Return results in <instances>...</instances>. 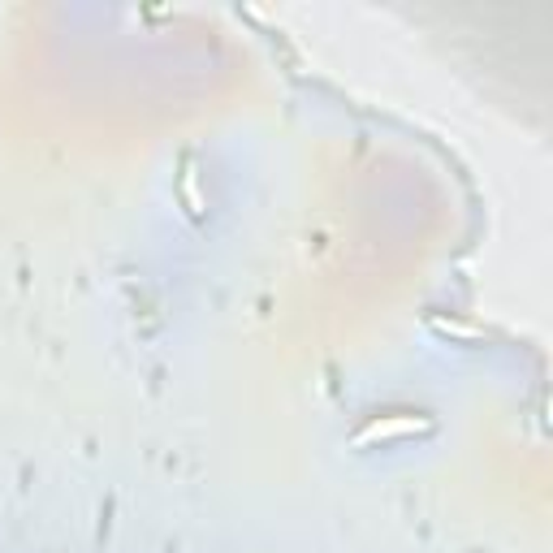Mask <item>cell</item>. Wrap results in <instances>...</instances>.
<instances>
[{
	"instance_id": "6da1fadb",
	"label": "cell",
	"mask_w": 553,
	"mask_h": 553,
	"mask_svg": "<svg viewBox=\"0 0 553 553\" xmlns=\"http://www.w3.org/2000/svg\"><path fill=\"white\" fill-rule=\"evenodd\" d=\"M424 428H428L424 419H376L372 428H363V433H359L355 441H359V445H368V441H376V436L385 441V436H398V433H424Z\"/></svg>"
}]
</instances>
